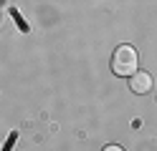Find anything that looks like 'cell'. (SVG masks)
<instances>
[{
    "label": "cell",
    "instance_id": "6da1fadb",
    "mask_svg": "<svg viewBox=\"0 0 157 151\" xmlns=\"http://www.w3.org/2000/svg\"><path fill=\"white\" fill-rule=\"evenodd\" d=\"M137 66H140V56L132 45H119L112 56V70L114 76H127L129 78L132 73H137Z\"/></svg>",
    "mask_w": 157,
    "mask_h": 151
},
{
    "label": "cell",
    "instance_id": "7a4b0ae2",
    "mask_svg": "<svg viewBox=\"0 0 157 151\" xmlns=\"http://www.w3.org/2000/svg\"><path fill=\"white\" fill-rule=\"evenodd\" d=\"M129 88L134 93H150L152 91V76L144 73V70H137V73L129 76Z\"/></svg>",
    "mask_w": 157,
    "mask_h": 151
},
{
    "label": "cell",
    "instance_id": "3957f363",
    "mask_svg": "<svg viewBox=\"0 0 157 151\" xmlns=\"http://www.w3.org/2000/svg\"><path fill=\"white\" fill-rule=\"evenodd\" d=\"M13 18H15V23L21 25V30H23V33H28V23L21 18V13H18V10H13Z\"/></svg>",
    "mask_w": 157,
    "mask_h": 151
},
{
    "label": "cell",
    "instance_id": "277c9868",
    "mask_svg": "<svg viewBox=\"0 0 157 151\" xmlns=\"http://www.w3.org/2000/svg\"><path fill=\"white\" fill-rule=\"evenodd\" d=\"M18 138V134H15V131H13V134H10V138H8V144H5V149L3 151H10V146H13V141Z\"/></svg>",
    "mask_w": 157,
    "mask_h": 151
},
{
    "label": "cell",
    "instance_id": "5b68a950",
    "mask_svg": "<svg viewBox=\"0 0 157 151\" xmlns=\"http://www.w3.org/2000/svg\"><path fill=\"white\" fill-rule=\"evenodd\" d=\"M104 151H124V149H122V146H114V144H112V146H104Z\"/></svg>",
    "mask_w": 157,
    "mask_h": 151
}]
</instances>
